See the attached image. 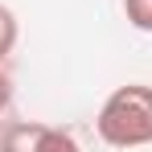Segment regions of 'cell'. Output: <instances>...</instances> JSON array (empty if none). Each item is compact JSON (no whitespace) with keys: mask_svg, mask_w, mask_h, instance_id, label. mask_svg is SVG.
I'll list each match as a JSON object with an SVG mask.
<instances>
[{"mask_svg":"<svg viewBox=\"0 0 152 152\" xmlns=\"http://www.w3.org/2000/svg\"><path fill=\"white\" fill-rule=\"evenodd\" d=\"M99 140L111 148H144L152 144V86L127 82L111 91L99 107Z\"/></svg>","mask_w":152,"mask_h":152,"instance_id":"cell-1","label":"cell"},{"mask_svg":"<svg viewBox=\"0 0 152 152\" xmlns=\"http://www.w3.org/2000/svg\"><path fill=\"white\" fill-rule=\"evenodd\" d=\"M0 148L8 152H74L78 140L66 127H50V124H17L8 132H0Z\"/></svg>","mask_w":152,"mask_h":152,"instance_id":"cell-2","label":"cell"},{"mask_svg":"<svg viewBox=\"0 0 152 152\" xmlns=\"http://www.w3.org/2000/svg\"><path fill=\"white\" fill-rule=\"evenodd\" d=\"M124 17L132 29L152 33V0H124Z\"/></svg>","mask_w":152,"mask_h":152,"instance_id":"cell-3","label":"cell"},{"mask_svg":"<svg viewBox=\"0 0 152 152\" xmlns=\"http://www.w3.org/2000/svg\"><path fill=\"white\" fill-rule=\"evenodd\" d=\"M17 17H12V8L8 4H0V62L12 53V45H17Z\"/></svg>","mask_w":152,"mask_h":152,"instance_id":"cell-4","label":"cell"},{"mask_svg":"<svg viewBox=\"0 0 152 152\" xmlns=\"http://www.w3.org/2000/svg\"><path fill=\"white\" fill-rule=\"evenodd\" d=\"M8 103H12V78L0 70V115L8 111Z\"/></svg>","mask_w":152,"mask_h":152,"instance_id":"cell-5","label":"cell"}]
</instances>
